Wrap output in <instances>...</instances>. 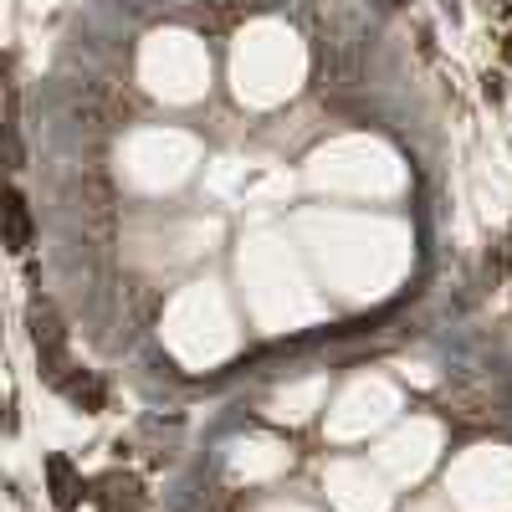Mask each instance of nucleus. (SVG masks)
<instances>
[{"label":"nucleus","mask_w":512,"mask_h":512,"mask_svg":"<svg viewBox=\"0 0 512 512\" xmlns=\"http://www.w3.org/2000/svg\"><path fill=\"white\" fill-rule=\"evenodd\" d=\"M436 410L456 425V431H492V425H502V400L497 390H487L482 379H446L436 390Z\"/></svg>","instance_id":"1"},{"label":"nucleus","mask_w":512,"mask_h":512,"mask_svg":"<svg viewBox=\"0 0 512 512\" xmlns=\"http://www.w3.org/2000/svg\"><path fill=\"white\" fill-rule=\"evenodd\" d=\"M26 323H31V344H36L41 374H47V384H57V379L72 369V359H67V323H62V313L47 303V297H36L31 313H26Z\"/></svg>","instance_id":"2"},{"label":"nucleus","mask_w":512,"mask_h":512,"mask_svg":"<svg viewBox=\"0 0 512 512\" xmlns=\"http://www.w3.org/2000/svg\"><path fill=\"white\" fill-rule=\"evenodd\" d=\"M52 390H62V395H67V400H72L77 410H88V415H98V410L108 405V390H103V379H98L93 369H77V364H72V369H67V374H62V379L52 384Z\"/></svg>","instance_id":"3"},{"label":"nucleus","mask_w":512,"mask_h":512,"mask_svg":"<svg viewBox=\"0 0 512 512\" xmlns=\"http://www.w3.org/2000/svg\"><path fill=\"white\" fill-rule=\"evenodd\" d=\"M47 482H52V502H57V512H72L82 497H88V487H82L77 466H72L67 456H47Z\"/></svg>","instance_id":"4"},{"label":"nucleus","mask_w":512,"mask_h":512,"mask_svg":"<svg viewBox=\"0 0 512 512\" xmlns=\"http://www.w3.org/2000/svg\"><path fill=\"white\" fill-rule=\"evenodd\" d=\"M98 497L108 502V512H139L144 507V487H139V477H128V472H108L98 482Z\"/></svg>","instance_id":"5"},{"label":"nucleus","mask_w":512,"mask_h":512,"mask_svg":"<svg viewBox=\"0 0 512 512\" xmlns=\"http://www.w3.org/2000/svg\"><path fill=\"white\" fill-rule=\"evenodd\" d=\"M6 246H11L16 256L31 246V205H26V195H21V190H11V195H6Z\"/></svg>","instance_id":"6"},{"label":"nucleus","mask_w":512,"mask_h":512,"mask_svg":"<svg viewBox=\"0 0 512 512\" xmlns=\"http://www.w3.org/2000/svg\"><path fill=\"white\" fill-rule=\"evenodd\" d=\"M507 57H512V41H507Z\"/></svg>","instance_id":"7"}]
</instances>
